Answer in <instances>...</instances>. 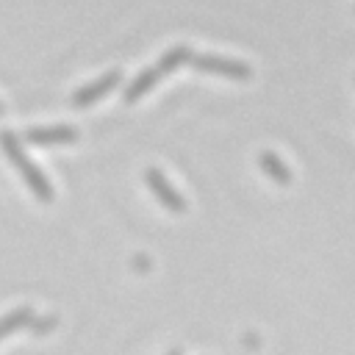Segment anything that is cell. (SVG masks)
Listing matches in <instances>:
<instances>
[{
	"label": "cell",
	"mask_w": 355,
	"mask_h": 355,
	"mask_svg": "<svg viewBox=\"0 0 355 355\" xmlns=\"http://www.w3.org/2000/svg\"><path fill=\"white\" fill-rule=\"evenodd\" d=\"M0 147H3V153L8 155V161L19 169L22 180H25V186L33 191V197H36L39 202H53V186H50V180H47L44 172L25 155V150H22V144H19V136L11 133V130H0Z\"/></svg>",
	"instance_id": "6da1fadb"
},
{
	"label": "cell",
	"mask_w": 355,
	"mask_h": 355,
	"mask_svg": "<svg viewBox=\"0 0 355 355\" xmlns=\"http://www.w3.org/2000/svg\"><path fill=\"white\" fill-rule=\"evenodd\" d=\"M191 69L197 72H211V75H225V78H233V80H247L252 75V67L244 64V61H236V58H222V55H191Z\"/></svg>",
	"instance_id": "7a4b0ae2"
},
{
	"label": "cell",
	"mask_w": 355,
	"mask_h": 355,
	"mask_svg": "<svg viewBox=\"0 0 355 355\" xmlns=\"http://www.w3.org/2000/svg\"><path fill=\"white\" fill-rule=\"evenodd\" d=\"M144 183L150 186V191L158 197V202H161L164 208H169V211H175V214H183V211H186V200H183L180 191L164 178L161 169L150 166V169L144 172Z\"/></svg>",
	"instance_id": "3957f363"
},
{
	"label": "cell",
	"mask_w": 355,
	"mask_h": 355,
	"mask_svg": "<svg viewBox=\"0 0 355 355\" xmlns=\"http://www.w3.org/2000/svg\"><path fill=\"white\" fill-rule=\"evenodd\" d=\"M119 80H122V72H116V69H111V72L100 75L97 80H92V83L80 86V89L72 94V105H75V108H86V105L97 103V100H100V97H105L111 89H116V86H119Z\"/></svg>",
	"instance_id": "277c9868"
},
{
	"label": "cell",
	"mask_w": 355,
	"mask_h": 355,
	"mask_svg": "<svg viewBox=\"0 0 355 355\" xmlns=\"http://www.w3.org/2000/svg\"><path fill=\"white\" fill-rule=\"evenodd\" d=\"M22 141L47 147V144H72L78 141V130L69 125H53V128H28L22 133Z\"/></svg>",
	"instance_id": "5b68a950"
},
{
	"label": "cell",
	"mask_w": 355,
	"mask_h": 355,
	"mask_svg": "<svg viewBox=\"0 0 355 355\" xmlns=\"http://www.w3.org/2000/svg\"><path fill=\"white\" fill-rule=\"evenodd\" d=\"M161 78H164V72L158 69V64H155V67H150V69H144V72H141V75H139V78H136V80L122 92V100H125L128 105H130V103H136V100H139V97H144V94H147V92H150Z\"/></svg>",
	"instance_id": "8992f818"
},
{
	"label": "cell",
	"mask_w": 355,
	"mask_h": 355,
	"mask_svg": "<svg viewBox=\"0 0 355 355\" xmlns=\"http://www.w3.org/2000/svg\"><path fill=\"white\" fill-rule=\"evenodd\" d=\"M258 161H261V169H263L275 183H280V186H288V183H291V169L283 164V158H280L277 153L263 150V153L258 155Z\"/></svg>",
	"instance_id": "52a82bcc"
},
{
	"label": "cell",
	"mask_w": 355,
	"mask_h": 355,
	"mask_svg": "<svg viewBox=\"0 0 355 355\" xmlns=\"http://www.w3.org/2000/svg\"><path fill=\"white\" fill-rule=\"evenodd\" d=\"M31 322H33V311H31L28 305H22V308H17V311L6 313V316L0 319V341H3L6 336H11L14 330H19V327H28Z\"/></svg>",
	"instance_id": "ba28073f"
},
{
	"label": "cell",
	"mask_w": 355,
	"mask_h": 355,
	"mask_svg": "<svg viewBox=\"0 0 355 355\" xmlns=\"http://www.w3.org/2000/svg\"><path fill=\"white\" fill-rule=\"evenodd\" d=\"M191 50L186 47V44H178V47H172V50H166L161 58H158V69L164 72V75H172L178 67H183V64H189L191 61Z\"/></svg>",
	"instance_id": "9c48e42d"
},
{
	"label": "cell",
	"mask_w": 355,
	"mask_h": 355,
	"mask_svg": "<svg viewBox=\"0 0 355 355\" xmlns=\"http://www.w3.org/2000/svg\"><path fill=\"white\" fill-rule=\"evenodd\" d=\"M53 324H55V319H53V316H44V319H36V316H33V322H31L28 327H31L33 333H47Z\"/></svg>",
	"instance_id": "30bf717a"
},
{
	"label": "cell",
	"mask_w": 355,
	"mask_h": 355,
	"mask_svg": "<svg viewBox=\"0 0 355 355\" xmlns=\"http://www.w3.org/2000/svg\"><path fill=\"white\" fill-rule=\"evenodd\" d=\"M169 355H183V352H180V349H172V352H169Z\"/></svg>",
	"instance_id": "8fae6325"
},
{
	"label": "cell",
	"mask_w": 355,
	"mask_h": 355,
	"mask_svg": "<svg viewBox=\"0 0 355 355\" xmlns=\"http://www.w3.org/2000/svg\"><path fill=\"white\" fill-rule=\"evenodd\" d=\"M0 114H3V103H0Z\"/></svg>",
	"instance_id": "7c38bea8"
}]
</instances>
